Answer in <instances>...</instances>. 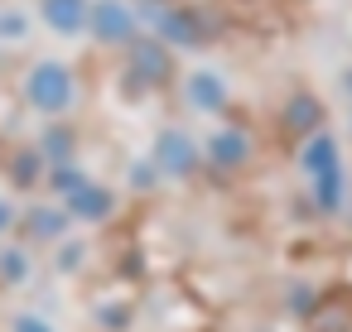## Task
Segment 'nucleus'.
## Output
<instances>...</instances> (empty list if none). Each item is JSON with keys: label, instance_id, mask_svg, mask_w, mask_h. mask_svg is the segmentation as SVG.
Here are the masks:
<instances>
[{"label": "nucleus", "instance_id": "1", "mask_svg": "<svg viewBox=\"0 0 352 332\" xmlns=\"http://www.w3.org/2000/svg\"><path fill=\"white\" fill-rule=\"evenodd\" d=\"M30 92H34V102H39V106L58 111V106H68V73L49 63V68H39V73H34Z\"/></svg>", "mask_w": 352, "mask_h": 332}, {"label": "nucleus", "instance_id": "3", "mask_svg": "<svg viewBox=\"0 0 352 332\" xmlns=\"http://www.w3.org/2000/svg\"><path fill=\"white\" fill-rule=\"evenodd\" d=\"M97 20H102V34H107V39H116V34H126V29H131V20H126V10H116V5H111V0H107V5L97 10Z\"/></svg>", "mask_w": 352, "mask_h": 332}, {"label": "nucleus", "instance_id": "2", "mask_svg": "<svg viewBox=\"0 0 352 332\" xmlns=\"http://www.w3.org/2000/svg\"><path fill=\"white\" fill-rule=\"evenodd\" d=\"M44 15H49L58 29H78V20H82V0H44Z\"/></svg>", "mask_w": 352, "mask_h": 332}, {"label": "nucleus", "instance_id": "4", "mask_svg": "<svg viewBox=\"0 0 352 332\" xmlns=\"http://www.w3.org/2000/svg\"><path fill=\"white\" fill-rule=\"evenodd\" d=\"M198 97L212 106V102H217V82H212V78H198Z\"/></svg>", "mask_w": 352, "mask_h": 332}]
</instances>
